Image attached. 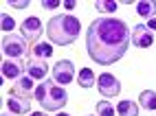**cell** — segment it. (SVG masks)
<instances>
[{
  "mask_svg": "<svg viewBox=\"0 0 156 116\" xmlns=\"http://www.w3.org/2000/svg\"><path fill=\"white\" fill-rule=\"evenodd\" d=\"M130 46V31L123 20L97 18L86 31V48L92 61L110 66L126 55Z\"/></svg>",
  "mask_w": 156,
  "mask_h": 116,
  "instance_id": "6da1fadb",
  "label": "cell"
},
{
  "mask_svg": "<svg viewBox=\"0 0 156 116\" xmlns=\"http://www.w3.org/2000/svg\"><path fill=\"white\" fill-rule=\"evenodd\" d=\"M79 20L73 18V15H66V13H59V15H53L46 24V35L48 39L53 42L55 46H68L73 44L77 37H79Z\"/></svg>",
  "mask_w": 156,
  "mask_h": 116,
  "instance_id": "7a4b0ae2",
  "label": "cell"
},
{
  "mask_svg": "<svg viewBox=\"0 0 156 116\" xmlns=\"http://www.w3.org/2000/svg\"><path fill=\"white\" fill-rule=\"evenodd\" d=\"M33 97L35 101L42 105L44 110L53 112V110H62L68 101V92L59 86V83H53V81H42L40 86L33 90Z\"/></svg>",
  "mask_w": 156,
  "mask_h": 116,
  "instance_id": "3957f363",
  "label": "cell"
},
{
  "mask_svg": "<svg viewBox=\"0 0 156 116\" xmlns=\"http://www.w3.org/2000/svg\"><path fill=\"white\" fill-rule=\"evenodd\" d=\"M2 53L7 57H11V59H22V57H27L29 55V46H27V39L22 37V35H16V33H7L5 37H2Z\"/></svg>",
  "mask_w": 156,
  "mask_h": 116,
  "instance_id": "277c9868",
  "label": "cell"
},
{
  "mask_svg": "<svg viewBox=\"0 0 156 116\" xmlns=\"http://www.w3.org/2000/svg\"><path fill=\"white\" fill-rule=\"evenodd\" d=\"M97 88L106 99H112V97H119L121 94V83L117 81L114 75H110V72H101L97 77Z\"/></svg>",
  "mask_w": 156,
  "mask_h": 116,
  "instance_id": "5b68a950",
  "label": "cell"
},
{
  "mask_svg": "<svg viewBox=\"0 0 156 116\" xmlns=\"http://www.w3.org/2000/svg\"><path fill=\"white\" fill-rule=\"evenodd\" d=\"M53 79L59 86H68V83L75 79V64L70 59H59L53 66Z\"/></svg>",
  "mask_w": 156,
  "mask_h": 116,
  "instance_id": "8992f818",
  "label": "cell"
},
{
  "mask_svg": "<svg viewBox=\"0 0 156 116\" xmlns=\"http://www.w3.org/2000/svg\"><path fill=\"white\" fill-rule=\"evenodd\" d=\"M130 39H132V44L139 46V48H150L154 44V33L147 29V24H136L132 29Z\"/></svg>",
  "mask_w": 156,
  "mask_h": 116,
  "instance_id": "52a82bcc",
  "label": "cell"
},
{
  "mask_svg": "<svg viewBox=\"0 0 156 116\" xmlns=\"http://www.w3.org/2000/svg\"><path fill=\"white\" fill-rule=\"evenodd\" d=\"M7 107H9V112L11 114H29V110H31V101L24 97V94H18V92H13L11 90V97L7 99Z\"/></svg>",
  "mask_w": 156,
  "mask_h": 116,
  "instance_id": "ba28073f",
  "label": "cell"
},
{
  "mask_svg": "<svg viewBox=\"0 0 156 116\" xmlns=\"http://www.w3.org/2000/svg\"><path fill=\"white\" fill-rule=\"evenodd\" d=\"M22 37L27 39V42H37L40 39V35H42V22H40L37 18H27L24 22H22Z\"/></svg>",
  "mask_w": 156,
  "mask_h": 116,
  "instance_id": "9c48e42d",
  "label": "cell"
},
{
  "mask_svg": "<svg viewBox=\"0 0 156 116\" xmlns=\"http://www.w3.org/2000/svg\"><path fill=\"white\" fill-rule=\"evenodd\" d=\"M46 72H48L46 59H37V57H33V59L27 64V75H29L31 79H44Z\"/></svg>",
  "mask_w": 156,
  "mask_h": 116,
  "instance_id": "30bf717a",
  "label": "cell"
},
{
  "mask_svg": "<svg viewBox=\"0 0 156 116\" xmlns=\"http://www.w3.org/2000/svg\"><path fill=\"white\" fill-rule=\"evenodd\" d=\"M22 72H24V66L18 59H5L2 61V77L5 79H16L18 81L22 77Z\"/></svg>",
  "mask_w": 156,
  "mask_h": 116,
  "instance_id": "8fae6325",
  "label": "cell"
},
{
  "mask_svg": "<svg viewBox=\"0 0 156 116\" xmlns=\"http://www.w3.org/2000/svg\"><path fill=\"white\" fill-rule=\"evenodd\" d=\"M117 114L119 116H139V105L134 101H119Z\"/></svg>",
  "mask_w": 156,
  "mask_h": 116,
  "instance_id": "7c38bea8",
  "label": "cell"
},
{
  "mask_svg": "<svg viewBox=\"0 0 156 116\" xmlns=\"http://www.w3.org/2000/svg\"><path fill=\"white\" fill-rule=\"evenodd\" d=\"M139 103H141L143 110H156V92H154V90H145V92H141Z\"/></svg>",
  "mask_w": 156,
  "mask_h": 116,
  "instance_id": "4fadbf2b",
  "label": "cell"
},
{
  "mask_svg": "<svg viewBox=\"0 0 156 116\" xmlns=\"http://www.w3.org/2000/svg\"><path fill=\"white\" fill-rule=\"evenodd\" d=\"M77 83L81 88H92L95 86V72H92L90 68H84V70H79V75H77Z\"/></svg>",
  "mask_w": 156,
  "mask_h": 116,
  "instance_id": "5bb4252c",
  "label": "cell"
},
{
  "mask_svg": "<svg viewBox=\"0 0 156 116\" xmlns=\"http://www.w3.org/2000/svg\"><path fill=\"white\" fill-rule=\"evenodd\" d=\"M154 11H156V5L154 2H147V0H141V2H136V13L141 18H154Z\"/></svg>",
  "mask_w": 156,
  "mask_h": 116,
  "instance_id": "9a60e30c",
  "label": "cell"
},
{
  "mask_svg": "<svg viewBox=\"0 0 156 116\" xmlns=\"http://www.w3.org/2000/svg\"><path fill=\"white\" fill-rule=\"evenodd\" d=\"M33 90V79H31L29 75L27 77H20L18 81H16V88H13V92H18V94H24L27 97V92H31Z\"/></svg>",
  "mask_w": 156,
  "mask_h": 116,
  "instance_id": "2e32d148",
  "label": "cell"
},
{
  "mask_svg": "<svg viewBox=\"0 0 156 116\" xmlns=\"http://www.w3.org/2000/svg\"><path fill=\"white\" fill-rule=\"evenodd\" d=\"M51 55H53V46H51V44H35V46H33V57H37V59H48Z\"/></svg>",
  "mask_w": 156,
  "mask_h": 116,
  "instance_id": "e0dca14e",
  "label": "cell"
},
{
  "mask_svg": "<svg viewBox=\"0 0 156 116\" xmlns=\"http://www.w3.org/2000/svg\"><path fill=\"white\" fill-rule=\"evenodd\" d=\"M117 2H112V0H97L95 2V9L97 11H103V13H112V11H117Z\"/></svg>",
  "mask_w": 156,
  "mask_h": 116,
  "instance_id": "ac0fdd59",
  "label": "cell"
},
{
  "mask_svg": "<svg viewBox=\"0 0 156 116\" xmlns=\"http://www.w3.org/2000/svg\"><path fill=\"white\" fill-rule=\"evenodd\" d=\"M97 114L99 116H114V107L108 101H99L97 103Z\"/></svg>",
  "mask_w": 156,
  "mask_h": 116,
  "instance_id": "d6986e66",
  "label": "cell"
},
{
  "mask_svg": "<svg viewBox=\"0 0 156 116\" xmlns=\"http://www.w3.org/2000/svg\"><path fill=\"white\" fill-rule=\"evenodd\" d=\"M0 22H2V31H7V33H9V31H11V29H16V22H13V18L11 15H9V13H0Z\"/></svg>",
  "mask_w": 156,
  "mask_h": 116,
  "instance_id": "ffe728a7",
  "label": "cell"
},
{
  "mask_svg": "<svg viewBox=\"0 0 156 116\" xmlns=\"http://www.w3.org/2000/svg\"><path fill=\"white\" fill-rule=\"evenodd\" d=\"M9 5H11L13 9H27V7H29V2H27V0H11Z\"/></svg>",
  "mask_w": 156,
  "mask_h": 116,
  "instance_id": "44dd1931",
  "label": "cell"
},
{
  "mask_svg": "<svg viewBox=\"0 0 156 116\" xmlns=\"http://www.w3.org/2000/svg\"><path fill=\"white\" fill-rule=\"evenodd\" d=\"M57 5H59L57 0H44V2H42L44 9H57Z\"/></svg>",
  "mask_w": 156,
  "mask_h": 116,
  "instance_id": "7402d4cb",
  "label": "cell"
},
{
  "mask_svg": "<svg viewBox=\"0 0 156 116\" xmlns=\"http://www.w3.org/2000/svg\"><path fill=\"white\" fill-rule=\"evenodd\" d=\"M147 29L152 31V33L156 31V18H150V20H147Z\"/></svg>",
  "mask_w": 156,
  "mask_h": 116,
  "instance_id": "603a6c76",
  "label": "cell"
},
{
  "mask_svg": "<svg viewBox=\"0 0 156 116\" xmlns=\"http://www.w3.org/2000/svg\"><path fill=\"white\" fill-rule=\"evenodd\" d=\"M75 5H77L75 0H66V2H64V7H66V9H75Z\"/></svg>",
  "mask_w": 156,
  "mask_h": 116,
  "instance_id": "cb8c5ba5",
  "label": "cell"
},
{
  "mask_svg": "<svg viewBox=\"0 0 156 116\" xmlns=\"http://www.w3.org/2000/svg\"><path fill=\"white\" fill-rule=\"evenodd\" d=\"M29 116H46V114H44V112H31Z\"/></svg>",
  "mask_w": 156,
  "mask_h": 116,
  "instance_id": "d4e9b609",
  "label": "cell"
},
{
  "mask_svg": "<svg viewBox=\"0 0 156 116\" xmlns=\"http://www.w3.org/2000/svg\"><path fill=\"white\" fill-rule=\"evenodd\" d=\"M57 116H68V114H66V112H59V114H57Z\"/></svg>",
  "mask_w": 156,
  "mask_h": 116,
  "instance_id": "484cf974",
  "label": "cell"
},
{
  "mask_svg": "<svg viewBox=\"0 0 156 116\" xmlns=\"http://www.w3.org/2000/svg\"><path fill=\"white\" fill-rule=\"evenodd\" d=\"M2 116H11V114H2Z\"/></svg>",
  "mask_w": 156,
  "mask_h": 116,
  "instance_id": "4316f807",
  "label": "cell"
}]
</instances>
